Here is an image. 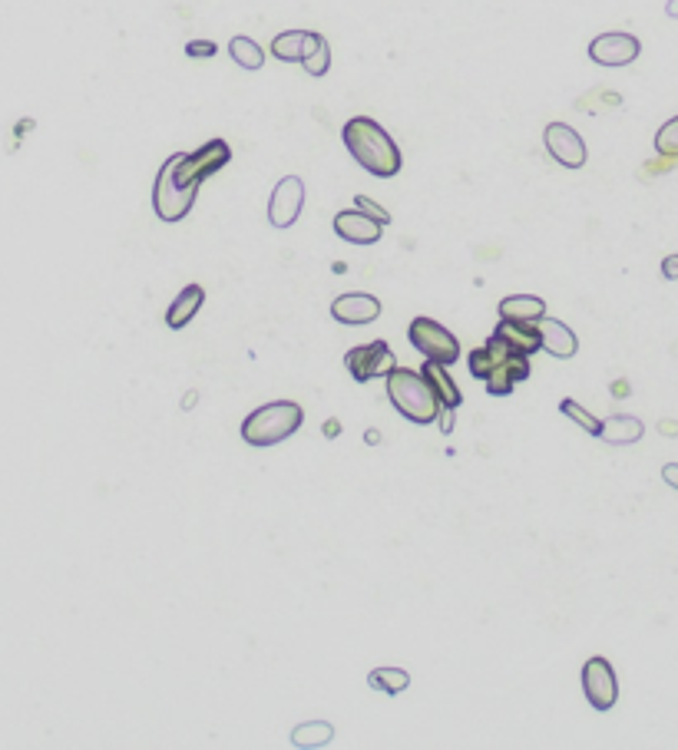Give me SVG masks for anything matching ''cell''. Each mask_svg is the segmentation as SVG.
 I'll use <instances>...</instances> for the list:
<instances>
[{"mask_svg":"<svg viewBox=\"0 0 678 750\" xmlns=\"http://www.w3.org/2000/svg\"><path fill=\"white\" fill-rule=\"evenodd\" d=\"M559 410H563L566 417L573 420V423H579V427H583V430L589 433V437H599V427H602V420H596L593 413H589L586 407H579L576 400H563V404H559Z\"/></svg>","mask_w":678,"mask_h":750,"instance_id":"25","label":"cell"},{"mask_svg":"<svg viewBox=\"0 0 678 750\" xmlns=\"http://www.w3.org/2000/svg\"><path fill=\"white\" fill-rule=\"evenodd\" d=\"M662 433H672V437H675V433H678V423H662Z\"/></svg>","mask_w":678,"mask_h":750,"instance_id":"33","label":"cell"},{"mask_svg":"<svg viewBox=\"0 0 678 750\" xmlns=\"http://www.w3.org/2000/svg\"><path fill=\"white\" fill-rule=\"evenodd\" d=\"M331 318L341 324H351V328L371 324L381 318V301L374 295H364V291H351V295H341L331 301Z\"/></svg>","mask_w":678,"mask_h":750,"instance_id":"12","label":"cell"},{"mask_svg":"<svg viewBox=\"0 0 678 750\" xmlns=\"http://www.w3.org/2000/svg\"><path fill=\"white\" fill-rule=\"evenodd\" d=\"M315 40V30H285L272 40V57H278L282 63H301L305 53Z\"/></svg>","mask_w":678,"mask_h":750,"instance_id":"19","label":"cell"},{"mask_svg":"<svg viewBox=\"0 0 678 750\" xmlns=\"http://www.w3.org/2000/svg\"><path fill=\"white\" fill-rule=\"evenodd\" d=\"M543 143H546V152H550L559 166H566V169H583L586 166V143H583V136H579L573 126L550 123L543 129Z\"/></svg>","mask_w":678,"mask_h":750,"instance_id":"11","label":"cell"},{"mask_svg":"<svg viewBox=\"0 0 678 750\" xmlns=\"http://www.w3.org/2000/svg\"><path fill=\"white\" fill-rule=\"evenodd\" d=\"M655 152H659V156L678 159V116H672L669 123L655 133Z\"/></svg>","mask_w":678,"mask_h":750,"instance_id":"26","label":"cell"},{"mask_svg":"<svg viewBox=\"0 0 678 750\" xmlns=\"http://www.w3.org/2000/svg\"><path fill=\"white\" fill-rule=\"evenodd\" d=\"M583 694L596 711H612L619 701V681L616 671L606 658H589L583 665Z\"/></svg>","mask_w":678,"mask_h":750,"instance_id":"8","label":"cell"},{"mask_svg":"<svg viewBox=\"0 0 678 750\" xmlns=\"http://www.w3.org/2000/svg\"><path fill=\"white\" fill-rule=\"evenodd\" d=\"M639 53H642L639 37L622 34V30L599 34L589 43V60L599 63V67H629L632 60H639Z\"/></svg>","mask_w":678,"mask_h":750,"instance_id":"9","label":"cell"},{"mask_svg":"<svg viewBox=\"0 0 678 750\" xmlns=\"http://www.w3.org/2000/svg\"><path fill=\"white\" fill-rule=\"evenodd\" d=\"M665 14H669L672 20H678V0H669V4H665Z\"/></svg>","mask_w":678,"mask_h":750,"instance_id":"32","label":"cell"},{"mask_svg":"<svg viewBox=\"0 0 678 750\" xmlns=\"http://www.w3.org/2000/svg\"><path fill=\"white\" fill-rule=\"evenodd\" d=\"M407 338H411L414 351H421L427 361H437L444 367L457 364L460 341L444 328V324H437L434 318H414L411 328H407Z\"/></svg>","mask_w":678,"mask_h":750,"instance_id":"6","label":"cell"},{"mask_svg":"<svg viewBox=\"0 0 678 750\" xmlns=\"http://www.w3.org/2000/svg\"><path fill=\"white\" fill-rule=\"evenodd\" d=\"M368 684L374 691H384V694H404L411 688V675H407L404 668H374L368 675Z\"/></svg>","mask_w":678,"mask_h":750,"instance_id":"23","label":"cell"},{"mask_svg":"<svg viewBox=\"0 0 678 750\" xmlns=\"http://www.w3.org/2000/svg\"><path fill=\"white\" fill-rule=\"evenodd\" d=\"M497 338H503L507 344H513V347H520L523 354H536V351H543V338H540V328L536 324H526V321H510V318H500V324H497Z\"/></svg>","mask_w":678,"mask_h":750,"instance_id":"18","label":"cell"},{"mask_svg":"<svg viewBox=\"0 0 678 750\" xmlns=\"http://www.w3.org/2000/svg\"><path fill=\"white\" fill-rule=\"evenodd\" d=\"M662 278H669V281H678V255H669V258H662Z\"/></svg>","mask_w":678,"mask_h":750,"instance_id":"30","label":"cell"},{"mask_svg":"<svg viewBox=\"0 0 678 750\" xmlns=\"http://www.w3.org/2000/svg\"><path fill=\"white\" fill-rule=\"evenodd\" d=\"M301 67H305L308 76H325L331 70V47L321 34H315V40H311V47L305 53V60H301Z\"/></svg>","mask_w":678,"mask_h":750,"instance_id":"24","label":"cell"},{"mask_svg":"<svg viewBox=\"0 0 678 750\" xmlns=\"http://www.w3.org/2000/svg\"><path fill=\"white\" fill-rule=\"evenodd\" d=\"M331 741H335V724H328V721H305L292 731V744L305 750L325 747Z\"/></svg>","mask_w":678,"mask_h":750,"instance_id":"21","label":"cell"},{"mask_svg":"<svg viewBox=\"0 0 678 750\" xmlns=\"http://www.w3.org/2000/svg\"><path fill=\"white\" fill-rule=\"evenodd\" d=\"M387 380V400L394 404V410L407 417L411 423H434L440 413V400L434 394V387L427 384V377L421 371H411V367H394Z\"/></svg>","mask_w":678,"mask_h":750,"instance_id":"4","label":"cell"},{"mask_svg":"<svg viewBox=\"0 0 678 750\" xmlns=\"http://www.w3.org/2000/svg\"><path fill=\"white\" fill-rule=\"evenodd\" d=\"M354 209H361L364 215H371V219H374V222H381V225L391 222V212L381 209V205L374 202V199H368V195H354Z\"/></svg>","mask_w":678,"mask_h":750,"instance_id":"27","label":"cell"},{"mask_svg":"<svg viewBox=\"0 0 678 750\" xmlns=\"http://www.w3.org/2000/svg\"><path fill=\"white\" fill-rule=\"evenodd\" d=\"M421 374L427 377V384L434 387V394H437V400H440V407L457 410L460 404H464V394H460L457 380L450 377V367L437 364V361H427V364L421 367Z\"/></svg>","mask_w":678,"mask_h":750,"instance_id":"16","label":"cell"},{"mask_svg":"<svg viewBox=\"0 0 678 750\" xmlns=\"http://www.w3.org/2000/svg\"><path fill=\"white\" fill-rule=\"evenodd\" d=\"M301 423H305V410L295 400H275V404L258 407L242 420V440L249 447H275V443H285L292 433H298Z\"/></svg>","mask_w":678,"mask_h":750,"instance_id":"5","label":"cell"},{"mask_svg":"<svg viewBox=\"0 0 678 750\" xmlns=\"http://www.w3.org/2000/svg\"><path fill=\"white\" fill-rule=\"evenodd\" d=\"M186 53H189V57H196V60L215 57V43L212 40H189L186 43Z\"/></svg>","mask_w":678,"mask_h":750,"instance_id":"28","label":"cell"},{"mask_svg":"<svg viewBox=\"0 0 678 750\" xmlns=\"http://www.w3.org/2000/svg\"><path fill=\"white\" fill-rule=\"evenodd\" d=\"M645 433V423L632 413H616V417H606L599 427V440L609 443V447H632L639 443Z\"/></svg>","mask_w":678,"mask_h":750,"instance_id":"15","label":"cell"},{"mask_svg":"<svg viewBox=\"0 0 678 750\" xmlns=\"http://www.w3.org/2000/svg\"><path fill=\"white\" fill-rule=\"evenodd\" d=\"M229 57L239 63L242 70H262L265 63V50L258 47L252 37H232L229 40Z\"/></svg>","mask_w":678,"mask_h":750,"instance_id":"22","label":"cell"},{"mask_svg":"<svg viewBox=\"0 0 678 750\" xmlns=\"http://www.w3.org/2000/svg\"><path fill=\"white\" fill-rule=\"evenodd\" d=\"M232 162V146L225 139H209L196 152H176L163 162L153 186V209L159 222H182L196 205L202 182Z\"/></svg>","mask_w":678,"mask_h":750,"instance_id":"1","label":"cell"},{"mask_svg":"<svg viewBox=\"0 0 678 750\" xmlns=\"http://www.w3.org/2000/svg\"><path fill=\"white\" fill-rule=\"evenodd\" d=\"M500 318H510V321H526V324H536L546 318V301L543 298H533V295H510L500 301Z\"/></svg>","mask_w":678,"mask_h":750,"instance_id":"20","label":"cell"},{"mask_svg":"<svg viewBox=\"0 0 678 750\" xmlns=\"http://www.w3.org/2000/svg\"><path fill=\"white\" fill-rule=\"evenodd\" d=\"M335 232L338 238H344V242H351V245H374V242H381L384 225L374 222L371 215H364L361 209H348L335 215Z\"/></svg>","mask_w":678,"mask_h":750,"instance_id":"13","label":"cell"},{"mask_svg":"<svg viewBox=\"0 0 678 750\" xmlns=\"http://www.w3.org/2000/svg\"><path fill=\"white\" fill-rule=\"evenodd\" d=\"M206 304V288L202 285H186L182 288V295L169 304V311H166V324L172 331H182L186 324L196 318V311Z\"/></svg>","mask_w":678,"mask_h":750,"instance_id":"17","label":"cell"},{"mask_svg":"<svg viewBox=\"0 0 678 750\" xmlns=\"http://www.w3.org/2000/svg\"><path fill=\"white\" fill-rule=\"evenodd\" d=\"M437 427H440V433H444V437H450V433H454V410H450V407H440V413H437Z\"/></svg>","mask_w":678,"mask_h":750,"instance_id":"29","label":"cell"},{"mask_svg":"<svg viewBox=\"0 0 678 750\" xmlns=\"http://www.w3.org/2000/svg\"><path fill=\"white\" fill-rule=\"evenodd\" d=\"M305 209V182L298 176H285L268 199V222L275 228H292Z\"/></svg>","mask_w":678,"mask_h":750,"instance_id":"10","label":"cell"},{"mask_svg":"<svg viewBox=\"0 0 678 750\" xmlns=\"http://www.w3.org/2000/svg\"><path fill=\"white\" fill-rule=\"evenodd\" d=\"M536 328H540V338H543V351L559 357V361H569V357H576L579 351V338L576 331L569 328V324L556 321V318H543L536 321Z\"/></svg>","mask_w":678,"mask_h":750,"instance_id":"14","label":"cell"},{"mask_svg":"<svg viewBox=\"0 0 678 750\" xmlns=\"http://www.w3.org/2000/svg\"><path fill=\"white\" fill-rule=\"evenodd\" d=\"M341 143L361 169H368L371 176H378V179H394L404 166L401 149H397L391 133H387L381 123H374L371 116L348 119V123L341 126Z\"/></svg>","mask_w":678,"mask_h":750,"instance_id":"2","label":"cell"},{"mask_svg":"<svg viewBox=\"0 0 678 750\" xmlns=\"http://www.w3.org/2000/svg\"><path fill=\"white\" fill-rule=\"evenodd\" d=\"M662 480L669 483L672 489H678V463H665L662 466Z\"/></svg>","mask_w":678,"mask_h":750,"instance_id":"31","label":"cell"},{"mask_svg":"<svg viewBox=\"0 0 678 750\" xmlns=\"http://www.w3.org/2000/svg\"><path fill=\"white\" fill-rule=\"evenodd\" d=\"M344 367L351 371V377L358 380V384H368V380H378L387 377L397 367L394 361V351L387 341H371V344H361V347H351L348 354H344Z\"/></svg>","mask_w":678,"mask_h":750,"instance_id":"7","label":"cell"},{"mask_svg":"<svg viewBox=\"0 0 678 750\" xmlns=\"http://www.w3.org/2000/svg\"><path fill=\"white\" fill-rule=\"evenodd\" d=\"M467 364H470V374L483 380V384H487V394L493 397L513 394V387L530 377V354H523L520 347L507 344L503 338H497V334L483 347H477V351H470Z\"/></svg>","mask_w":678,"mask_h":750,"instance_id":"3","label":"cell"}]
</instances>
